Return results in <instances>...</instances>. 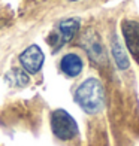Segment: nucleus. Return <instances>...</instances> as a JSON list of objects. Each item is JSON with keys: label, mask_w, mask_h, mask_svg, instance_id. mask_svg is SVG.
I'll return each instance as SVG.
<instances>
[{"label": "nucleus", "mask_w": 139, "mask_h": 146, "mask_svg": "<svg viewBox=\"0 0 139 146\" xmlns=\"http://www.w3.org/2000/svg\"><path fill=\"white\" fill-rule=\"evenodd\" d=\"M43 61H45V55L37 45L29 46V48L25 51H23L21 55H19V63H21L23 69L25 72L31 73V75H35V73H37L42 69Z\"/></svg>", "instance_id": "5"}, {"label": "nucleus", "mask_w": 139, "mask_h": 146, "mask_svg": "<svg viewBox=\"0 0 139 146\" xmlns=\"http://www.w3.org/2000/svg\"><path fill=\"white\" fill-rule=\"evenodd\" d=\"M51 130L60 140H72L78 136V124L64 109H57L51 113Z\"/></svg>", "instance_id": "2"}, {"label": "nucleus", "mask_w": 139, "mask_h": 146, "mask_svg": "<svg viewBox=\"0 0 139 146\" xmlns=\"http://www.w3.org/2000/svg\"><path fill=\"white\" fill-rule=\"evenodd\" d=\"M79 25H81V21L78 18H66L58 23V27L49 42L54 45V51H58L63 45H66L75 37L76 31L79 30Z\"/></svg>", "instance_id": "3"}, {"label": "nucleus", "mask_w": 139, "mask_h": 146, "mask_svg": "<svg viewBox=\"0 0 139 146\" xmlns=\"http://www.w3.org/2000/svg\"><path fill=\"white\" fill-rule=\"evenodd\" d=\"M72 2H76V0H72Z\"/></svg>", "instance_id": "10"}, {"label": "nucleus", "mask_w": 139, "mask_h": 146, "mask_svg": "<svg viewBox=\"0 0 139 146\" xmlns=\"http://www.w3.org/2000/svg\"><path fill=\"white\" fill-rule=\"evenodd\" d=\"M60 69L66 76L76 78L84 69V61L78 54H66L60 61Z\"/></svg>", "instance_id": "7"}, {"label": "nucleus", "mask_w": 139, "mask_h": 146, "mask_svg": "<svg viewBox=\"0 0 139 146\" xmlns=\"http://www.w3.org/2000/svg\"><path fill=\"white\" fill-rule=\"evenodd\" d=\"M111 52H112V57H114V61L117 64V67L120 70H126L129 67V58L126 51L123 49V46L120 43V40L117 39V36L112 37L111 40Z\"/></svg>", "instance_id": "8"}, {"label": "nucleus", "mask_w": 139, "mask_h": 146, "mask_svg": "<svg viewBox=\"0 0 139 146\" xmlns=\"http://www.w3.org/2000/svg\"><path fill=\"white\" fill-rule=\"evenodd\" d=\"M121 31L130 54L139 60V23L133 19H124L121 23Z\"/></svg>", "instance_id": "6"}, {"label": "nucleus", "mask_w": 139, "mask_h": 146, "mask_svg": "<svg viewBox=\"0 0 139 146\" xmlns=\"http://www.w3.org/2000/svg\"><path fill=\"white\" fill-rule=\"evenodd\" d=\"M6 81L12 87H25L29 84V76L25 75V72L14 69L6 75Z\"/></svg>", "instance_id": "9"}, {"label": "nucleus", "mask_w": 139, "mask_h": 146, "mask_svg": "<svg viewBox=\"0 0 139 146\" xmlns=\"http://www.w3.org/2000/svg\"><path fill=\"white\" fill-rule=\"evenodd\" d=\"M82 48L87 51V54L90 57L91 61H94L96 64H102L106 61V54H105V46L102 45V40L99 35L93 30H88L87 33H84V36L81 39Z\"/></svg>", "instance_id": "4"}, {"label": "nucleus", "mask_w": 139, "mask_h": 146, "mask_svg": "<svg viewBox=\"0 0 139 146\" xmlns=\"http://www.w3.org/2000/svg\"><path fill=\"white\" fill-rule=\"evenodd\" d=\"M75 102L87 113H99L105 106V90L102 82L96 78L85 79L75 91Z\"/></svg>", "instance_id": "1"}]
</instances>
